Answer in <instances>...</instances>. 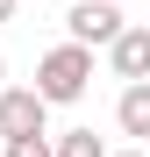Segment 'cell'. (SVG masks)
Masks as SVG:
<instances>
[{
	"label": "cell",
	"mask_w": 150,
	"mask_h": 157,
	"mask_svg": "<svg viewBox=\"0 0 150 157\" xmlns=\"http://www.w3.org/2000/svg\"><path fill=\"white\" fill-rule=\"evenodd\" d=\"M7 157H57V143H50V128H36V136H7Z\"/></svg>",
	"instance_id": "52a82bcc"
},
{
	"label": "cell",
	"mask_w": 150,
	"mask_h": 157,
	"mask_svg": "<svg viewBox=\"0 0 150 157\" xmlns=\"http://www.w3.org/2000/svg\"><path fill=\"white\" fill-rule=\"evenodd\" d=\"M57 157H107V143H100L93 128H64V136H57Z\"/></svg>",
	"instance_id": "8992f818"
},
{
	"label": "cell",
	"mask_w": 150,
	"mask_h": 157,
	"mask_svg": "<svg viewBox=\"0 0 150 157\" xmlns=\"http://www.w3.org/2000/svg\"><path fill=\"white\" fill-rule=\"evenodd\" d=\"M50 114V100L36 86H0V136H36Z\"/></svg>",
	"instance_id": "3957f363"
},
{
	"label": "cell",
	"mask_w": 150,
	"mask_h": 157,
	"mask_svg": "<svg viewBox=\"0 0 150 157\" xmlns=\"http://www.w3.org/2000/svg\"><path fill=\"white\" fill-rule=\"evenodd\" d=\"M0 86H7V64H0Z\"/></svg>",
	"instance_id": "9c48e42d"
},
{
	"label": "cell",
	"mask_w": 150,
	"mask_h": 157,
	"mask_svg": "<svg viewBox=\"0 0 150 157\" xmlns=\"http://www.w3.org/2000/svg\"><path fill=\"white\" fill-rule=\"evenodd\" d=\"M64 29L79 36V43H114L121 29H129V21H121V7H114V0H71Z\"/></svg>",
	"instance_id": "7a4b0ae2"
},
{
	"label": "cell",
	"mask_w": 150,
	"mask_h": 157,
	"mask_svg": "<svg viewBox=\"0 0 150 157\" xmlns=\"http://www.w3.org/2000/svg\"><path fill=\"white\" fill-rule=\"evenodd\" d=\"M86 86H93V43H57L50 57L36 64V93L50 100V107H64V100H86Z\"/></svg>",
	"instance_id": "6da1fadb"
},
{
	"label": "cell",
	"mask_w": 150,
	"mask_h": 157,
	"mask_svg": "<svg viewBox=\"0 0 150 157\" xmlns=\"http://www.w3.org/2000/svg\"><path fill=\"white\" fill-rule=\"evenodd\" d=\"M121 157H143V150H121Z\"/></svg>",
	"instance_id": "30bf717a"
},
{
	"label": "cell",
	"mask_w": 150,
	"mask_h": 157,
	"mask_svg": "<svg viewBox=\"0 0 150 157\" xmlns=\"http://www.w3.org/2000/svg\"><path fill=\"white\" fill-rule=\"evenodd\" d=\"M0 21H14V0H0Z\"/></svg>",
	"instance_id": "ba28073f"
},
{
	"label": "cell",
	"mask_w": 150,
	"mask_h": 157,
	"mask_svg": "<svg viewBox=\"0 0 150 157\" xmlns=\"http://www.w3.org/2000/svg\"><path fill=\"white\" fill-rule=\"evenodd\" d=\"M114 121H121V136H143L150 143V78H129V86H121Z\"/></svg>",
	"instance_id": "5b68a950"
},
{
	"label": "cell",
	"mask_w": 150,
	"mask_h": 157,
	"mask_svg": "<svg viewBox=\"0 0 150 157\" xmlns=\"http://www.w3.org/2000/svg\"><path fill=\"white\" fill-rule=\"evenodd\" d=\"M107 57H114V78H150V29H121Z\"/></svg>",
	"instance_id": "277c9868"
},
{
	"label": "cell",
	"mask_w": 150,
	"mask_h": 157,
	"mask_svg": "<svg viewBox=\"0 0 150 157\" xmlns=\"http://www.w3.org/2000/svg\"><path fill=\"white\" fill-rule=\"evenodd\" d=\"M0 157H7V143H0Z\"/></svg>",
	"instance_id": "8fae6325"
}]
</instances>
